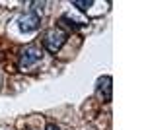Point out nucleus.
Masks as SVG:
<instances>
[{
  "instance_id": "obj_1",
  "label": "nucleus",
  "mask_w": 146,
  "mask_h": 130,
  "mask_svg": "<svg viewBox=\"0 0 146 130\" xmlns=\"http://www.w3.org/2000/svg\"><path fill=\"white\" fill-rule=\"evenodd\" d=\"M64 43H66V33L62 31V29H56V27L49 29L45 33V37H43V47L49 53H56Z\"/></svg>"
},
{
  "instance_id": "obj_2",
  "label": "nucleus",
  "mask_w": 146,
  "mask_h": 130,
  "mask_svg": "<svg viewBox=\"0 0 146 130\" xmlns=\"http://www.w3.org/2000/svg\"><path fill=\"white\" fill-rule=\"evenodd\" d=\"M39 60H41V51L35 49V47H27V49L20 54V68H22V70H27V68L35 66Z\"/></svg>"
},
{
  "instance_id": "obj_3",
  "label": "nucleus",
  "mask_w": 146,
  "mask_h": 130,
  "mask_svg": "<svg viewBox=\"0 0 146 130\" xmlns=\"http://www.w3.org/2000/svg\"><path fill=\"white\" fill-rule=\"evenodd\" d=\"M18 23H20V29H22V31L31 33V31H35V29L39 27L41 20H39L37 14H25V16H22V18L18 20Z\"/></svg>"
},
{
  "instance_id": "obj_4",
  "label": "nucleus",
  "mask_w": 146,
  "mask_h": 130,
  "mask_svg": "<svg viewBox=\"0 0 146 130\" xmlns=\"http://www.w3.org/2000/svg\"><path fill=\"white\" fill-rule=\"evenodd\" d=\"M98 91L103 95L105 101H109V99H111V78L109 76L101 78L100 82H98Z\"/></svg>"
},
{
  "instance_id": "obj_5",
  "label": "nucleus",
  "mask_w": 146,
  "mask_h": 130,
  "mask_svg": "<svg viewBox=\"0 0 146 130\" xmlns=\"http://www.w3.org/2000/svg\"><path fill=\"white\" fill-rule=\"evenodd\" d=\"M72 4H74L76 8H80L82 12H86V10H88V8L92 6V2H90V0H88V2H86V0H74Z\"/></svg>"
},
{
  "instance_id": "obj_6",
  "label": "nucleus",
  "mask_w": 146,
  "mask_h": 130,
  "mask_svg": "<svg viewBox=\"0 0 146 130\" xmlns=\"http://www.w3.org/2000/svg\"><path fill=\"white\" fill-rule=\"evenodd\" d=\"M45 130H58V126H55V124H49Z\"/></svg>"
}]
</instances>
